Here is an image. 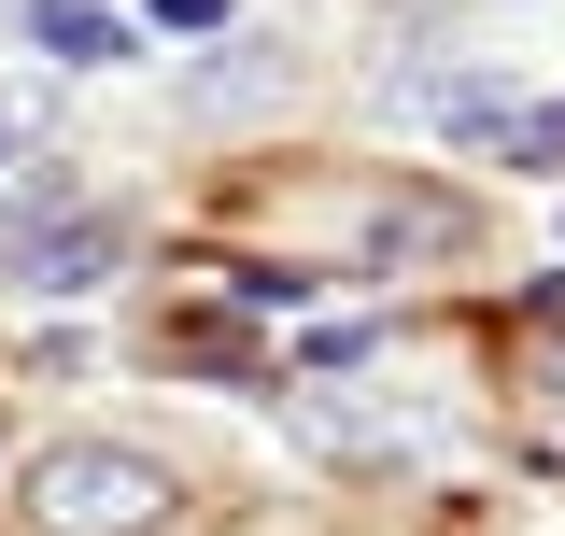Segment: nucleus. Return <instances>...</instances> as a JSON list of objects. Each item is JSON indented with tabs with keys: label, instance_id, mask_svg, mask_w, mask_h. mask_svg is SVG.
<instances>
[{
	"label": "nucleus",
	"instance_id": "1",
	"mask_svg": "<svg viewBox=\"0 0 565 536\" xmlns=\"http://www.w3.org/2000/svg\"><path fill=\"white\" fill-rule=\"evenodd\" d=\"M14 508L43 536H170L184 480H170V452H141V438H43L29 480H14Z\"/></svg>",
	"mask_w": 565,
	"mask_h": 536
},
{
	"label": "nucleus",
	"instance_id": "2",
	"mask_svg": "<svg viewBox=\"0 0 565 536\" xmlns=\"http://www.w3.org/2000/svg\"><path fill=\"white\" fill-rule=\"evenodd\" d=\"M114 255H128V212H57L43 240H14V255H0V282H14V297H99Z\"/></svg>",
	"mask_w": 565,
	"mask_h": 536
},
{
	"label": "nucleus",
	"instance_id": "3",
	"mask_svg": "<svg viewBox=\"0 0 565 536\" xmlns=\"http://www.w3.org/2000/svg\"><path fill=\"white\" fill-rule=\"evenodd\" d=\"M452 128H481L509 170H552V156H565V99H467Z\"/></svg>",
	"mask_w": 565,
	"mask_h": 536
},
{
	"label": "nucleus",
	"instance_id": "4",
	"mask_svg": "<svg viewBox=\"0 0 565 536\" xmlns=\"http://www.w3.org/2000/svg\"><path fill=\"white\" fill-rule=\"evenodd\" d=\"M29 43H43L57 71H114V57H128V29H114L99 0H29Z\"/></svg>",
	"mask_w": 565,
	"mask_h": 536
},
{
	"label": "nucleus",
	"instance_id": "5",
	"mask_svg": "<svg viewBox=\"0 0 565 536\" xmlns=\"http://www.w3.org/2000/svg\"><path fill=\"white\" fill-rule=\"evenodd\" d=\"M269 85H282V43H241V57L184 71V114H241V99H269Z\"/></svg>",
	"mask_w": 565,
	"mask_h": 536
},
{
	"label": "nucleus",
	"instance_id": "6",
	"mask_svg": "<svg viewBox=\"0 0 565 536\" xmlns=\"http://www.w3.org/2000/svg\"><path fill=\"white\" fill-rule=\"evenodd\" d=\"M156 14H170V29H212V14H226V0H156Z\"/></svg>",
	"mask_w": 565,
	"mask_h": 536
},
{
	"label": "nucleus",
	"instance_id": "7",
	"mask_svg": "<svg viewBox=\"0 0 565 536\" xmlns=\"http://www.w3.org/2000/svg\"><path fill=\"white\" fill-rule=\"evenodd\" d=\"M0 170H14V128H0Z\"/></svg>",
	"mask_w": 565,
	"mask_h": 536
},
{
	"label": "nucleus",
	"instance_id": "8",
	"mask_svg": "<svg viewBox=\"0 0 565 536\" xmlns=\"http://www.w3.org/2000/svg\"><path fill=\"white\" fill-rule=\"evenodd\" d=\"M0 480H14V467H0Z\"/></svg>",
	"mask_w": 565,
	"mask_h": 536
}]
</instances>
